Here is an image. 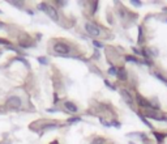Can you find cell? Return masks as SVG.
Masks as SVG:
<instances>
[{
  "label": "cell",
  "mask_w": 167,
  "mask_h": 144,
  "mask_svg": "<svg viewBox=\"0 0 167 144\" xmlns=\"http://www.w3.org/2000/svg\"><path fill=\"white\" fill-rule=\"evenodd\" d=\"M38 8L41 9V11L46 12V13L52 18L54 21H59V13H57V11L54 7H51L50 4H46V3H41V4L38 5Z\"/></svg>",
  "instance_id": "cell-1"
},
{
  "label": "cell",
  "mask_w": 167,
  "mask_h": 144,
  "mask_svg": "<svg viewBox=\"0 0 167 144\" xmlns=\"http://www.w3.org/2000/svg\"><path fill=\"white\" fill-rule=\"evenodd\" d=\"M85 30H86V33L89 35L95 37V38L97 37H102V32H101V29H99V26L94 22H86L85 24Z\"/></svg>",
  "instance_id": "cell-2"
},
{
  "label": "cell",
  "mask_w": 167,
  "mask_h": 144,
  "mask_svg": "<svg viewBox=\"0 0 167 144\" xmlns=\"http://www.w3.org/2000/svg\"><path fill=\"white\" fill-rule=\"evenodd\" d=\"M52 48L57 55H67L71 53V46L68 43H64V42H56V43H54Z\"/></svg>",
  "instance_id": "cell-3"
},
{
  "label": "cell",
  "mask_w": 167,
  "mask_h": 144,
  "mask_svg": "<svg viewBox=\"0 0 167 144\" xmlns=\"http://www.w3.org/2000/svg\"><path fill=\"white\" fill-rule=\"evenodd\" d=\"M5 106L9 109H21V106H22V100L20 98V96H11L5 101Z\"/></svg>",
  "instance_id": "cell-4"
},
{
  "label": "cell",
  "mask_w": 167,
  "mask_h": 144,
  "mask_svg": "<svg viewBox=\"0 0 167 144\" xmlns=\"http://www.w3.org/2000/svg\"><path fill=\"white\" fill-rule=\"evenodd\" d=\"M136 100H137L138 106H141V108H144V109H146V110H157L150 102H149V101H146L144 97L140 96V94H136Z\"/></svg>",
  "instance_id": "cell-5"
},
{
  "label": "cell",
  "mask_w": 167,
  "mask_h": 144,
  "mask_svg": "<svg viewBox=\"0 0 167 144\" xmlns=\"http://www.w3.org/2000/svg\"><path fill=\"white\" fill-rule=\"evenodd\" d=\"M146 117L151 118V119H157V121H167L166 117L163 115H159L156 110H146Z\"/></svg>",
  "instance_id": "cell-6"
},
{
  "label": "cell",
  "mask_w": 167,
  "mask_h": 144,
  "mask_svg": "<svg viewBox=\"0 0 167 144\" xmlns=\"http://www.w3.org/2000/svg\"><path fill=\"white\" fill-rule=\"evenodd\" d=\"M64 109L69 113H77L78 111V108L76 106V103L71 102V101H65L64 102Z\"/></svg>",
  "instance_id": "cell-7"
},
{
  "label": "cell",
  "mask_w": 167,
  "mask_h": 144,
  "mask_svg": "<svg viewBox=\"0 0 167 144\" xmlns=\"http://www.w3.org/2000/svg\"><path fill=\"white\" fill-rule=\"evenodd\" d=\"M120 93H121V96H123V98H124V101H125L127 103H129V105H133V97L129 94V92L121 89Z\"/></svg>",
  "instance_id": "cell-8"
},
{
  "label": "cell",
  "mask_w": 167,
  "mask_h": 144,
  "mask_svg": "<svg viewBox=\"0 0 167 144\" xmlns=\"http://www.w3.org/2000/svg\"><path fill=\"white\" fill-rule=\"evenodd\" d=\"M119 80H121V81H124V80H127L128 79V75H127V71L124 68H120L119 71H118V76H116Z\"/></svg>",
  "instance_id": "cell-9"
},
{
  "label": "cell",
  "mask_w": 167,
  "mask_h": 144,
  "mask_svg": "<svg viewBox=\"0 0 167 144\" xmlns=\"http://www.w3.org/2000/svg\"><path fill=\"white\" fill-rule=\"evenodd\" d=\"M106 139L105 137H94V140L90 144H105Z\"/></svg>",
  "instance_id": "cell-10"
},
{
  "label": "cell",
  "mask_w": 167,
  "mask_h": 144,
  "mask_svg": "<svg viewBox=\"0 0 167 144\" xmlns=\"http://www.w3.org/2000/svg\"><path fill=\"white\" fill-rule=\"evenodd\" d=\"M154 136L157 137V140H158L159 143H162V142H163V139L166 137L165 134H161V132H154Z\"/></svg>",
  "instance_id": "cell-11"
},
{
  "label": "cell",
  "mask_w": 167,
  "mask_h": 144,
  "mask_svg": "<svg viewBox=\"0 0 167 144\" xmlns=\"http://www.w3.org/2000/svg\"><path fill=\"white\" fill-rule=\"evenodd\" d=\"M154 75H156V77H157V79H159L161 81H163V82H165V84H167V79L165 77V76H162V73L156 72V73H154Z\"/></svg>",
  "instance_id": "cell-12"
},
{
  "label": "cell",
  "mask_w": 167,
  "mask_h": 144,
  "mask_svg": "<svg viewBox=\"0 0 167 144\" xmlns=\"http://www.w3.org/2000/svg\"><path fill=\"white\" fill-rule=\"evenodd\" d=\"M125 60H128V62H133V63H140V60L137 59V58H133V56H130V55H127Z\"/></svg>",
  "instance_id": "cell-13"
},
{
  "label": "cell",
  "mask_w": 167,
  "mask_h": 144,
  "mask_svg": "<svg viewBox=\"0 0 167 144\" xmlns=\"http://www.w3.org/2000/svg\"><path fill=\"white\" fill-rule=\"evenodd\" d=\"M138 115H140V118H141V121H142V122H144V123H145V124H146V126H148L149 128H153V126H151V124H150V123H149V122H148V119H146V118H145V117H144V115H142V114H138Z\"/></svg>",
  "instance_id": "cell-14"
},
{
  "label": "cell",
  "mask_w": 167,
  "mask_h": 144,
  "mask_svg": "<svg viewBox=\"0 0 167 144\" xmlns=\"http://www.w3.org/2000/svg\"><path fill=\"white\" fill-rule=\"evenodd\" d=\"M118 71H119L118 68H115V67H111V68L108 69V73H110L111 76H118Z\"/></svg>",
  "instance_id": "cell-15"
},
{
  "label": "cell",
  "mask_w": 167,
  "mask_h": 144,
  "mask_svg": "<svg viewBox=\"0 0 167 144\" xmlns=\"http://www.w3.org/2000/svg\"><path fill=\"white\" fill-rule=\"evenodd\" d=\"M38 62L41 63V64H43V66L48 63V62H47V58H44V56H39V58H38Z\"/></svg>",
  "instance_id": "cell-16"
},
{
  "label": "cell",
  "mask_w": 167,
  "mask_h": 144,
  "mask_svg": "<svg viewBox=\"0 0 167 144\" xmlns=\"http://www.w3.org/2000/svg\"><path fill=\"white\" fill-rule=\"evenodd\" d=\"M142 42V29L141 26H138V43H141Z\"/></svg>",
  "instance_id": "cell-17"
},
{
  "label": "cell",
  "mask_w": 167,
  "mask_h": 144,
  "mask_svg": "<svg viewBox=\"0 0 167 144\" xmlns=\"http://www.w3.org/2000/svg\"><path fill=\"white\" fill-rule=\"evenodd\" d=\"M80 121H81L80 117H75V118H69V119H68L69 123H73V122H80Z\"/></svg>",
  "instance_id": "cell-18"
},
{
  "label": "cell",
  "mask_w": 167,
  "mask_h": 144,
  "mask_svg": "<svg viewBox=\"0 0 167 144\" xmlns=\"http://www.w3.org/2000/svg\"><path fill=\"white\" fill-rule=\"evenodd\" d=\"M101 123H102V124H105L106 127H111V123H108V122H106L103 118H101Z\"/></svg>",
  "instance_id": "cell-19"
},
{
  "label": "cell",
  "mask_w": 167,
  "mask_h": 144,
  "mask_svg": "<svg viewBox=\"0 0 167 144\" xmlns=\"http://www.w3.org/2000/svg\"><path fill=\"white\" fill-rule=\"evenodd\" d=\"M93 43H94V46H97L98 48H102V47H103V45L101 43V42H98V41H94Z\"/></svg>",
  "instance_id": "cell-20"
},
{
  "label": "cell",
  "mask_w": 167,
  "mask_h": 144,
  "mask_svg": "<svg viewBox=\"0 0 167 144\" xmlns=\"http://www.w3.org/2000/svg\"><path fill=\"white\" fill-rule=\"evenodd\" d=\"M0 45H7V46H9V42H8L7 39H3V38H0Z\"/></svg>",
  "instance_id": "cell-21"
},
{
  "label": "cell",
  "mask_w": 167,
  "mask_h": 144,
  "mask_svg": "<svg viewBox=\"0 0 167 144\" xmlns=\"http://www.w3.org/2000/svg\"><path fill=\"white\" fill-rule=\"evenodd\" d=\"M12 5H16V7H19V8H21L22 7V3H16V1H9Z\"/></svg>",
  "instance_id": "cell-22"
},
{
  "label": "cell",
  "mask_w": 167,
  "mask_h": 144,
  "mask_svg": "<svg viewBox=\"0 0 167 144\" xmlns=\"http://www.w3.org/2000/svg\"><path fill=\"white\" fill-rule=\"evenodd\" d=\"M132 4H133V5H138V7H140V5H141V3H140V1H135V0H133Z\"/></svg>",
  "instance_id": "cell-23"
},
{
  "label": "cell",
  "mask_w": 167,
  "mask_h": 144,
  "mask_svg": "<svg viewBox=\"0 0 167 144\" xmlns=\"http://www.w3.org/2000/svg\"><path fill=\"white\" fill-rule=\"evenodd\" d=\"M3 26H4V24H3L1 21H0V27H3Z\"/></svg>",
  "instance_id": "cell-24"
},
{
  "label": "cell",
  "mask_w": 167,
  "mask_h": 144,
  "mask_svg": "<svg viewBox=\"0 0 167 144\" xmlns=\"http://www.w3.org/2000/svg\"><path fill=\"white\" fill-rule=\"evenodd\" d=\"M129 144H135V143H132V142H130V143H129Z\"/></svg>",
  "instance_id": "cell-25"
},
{
  "label": "cell",
  "mask_w": 167,
  "mask_h": 144,
  "mask_svg": "<svg viewBox=\"0 0 167 144\" xmlns=\"http://www.w3.org/2000/svg\"><path fill=\"white\" fill-rule=\"evenodd\" d=\"M0 13H3V12H1V11H0Z\"/></svg>",
  "instance_id": "cell-26"
},
{
  "label": "cell",
  "mask_w": 167,
  "mask_h": 144,
  "mask_svg": "<svg viewBox=\"0 0 167 144\" xmlns=\"http://www.w3.org/2000/svg\"><path fill=\"white\" fill-rule=\"evenodd\" d=\"M0 55H1V51H0Z\"/></svg>",
  "instance_id": "cell-27"
}]
</instances>
